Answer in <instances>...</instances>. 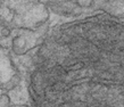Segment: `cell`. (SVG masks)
Wrapping results in <instances>:
<instances>
[{"label": "cell", "instance_id": "cell-1", "mask_svg": "<svg viewBox=\"0 0 124 107\" xmlns=\"http://www.w3.org/2000/svg\"><path fill=\"white\" fill-rule=\"evenodd\" d=\"M0 54V85L6 89H13L19 81L18 75L15 73L14 67L7 54Z\"/></svg>", "mask_w": 124, "mask_h": 107}, {"label": "cell", "instance_id": "cell-2", "mask_svg": "<svg viewBox=\"0 0 124 107\" xmlns=\"http://www.w3.org/2000/svg\"><path fill=\"white\" fill-rule=\"evenodd\" d=\"M49 7L55 13L63 16H76L82 13V8L80 5L73 0H65V1H54L49 4Z\"/></svg>", "mask_w": 124, "mask_h": 107}, {"label": "cell", "instance_id": "cell-3", "mask_svg": "<svg viewBox=\"0 0 124 107\" xmlns=\"http://www.w3.org/2000/svg\"><path fill=\"white\" fill-rule=\"evenodd\" d=\"M102 10L114 17L124 18V0H109Z\"/></svg>", "mask_w": 124, "mask_h": 107}, {"label": "cell", "instance_id": "cell-4", "mask_svg": "<svg viewBox=\"0 0 124 107\" xmlns=\"http://www.w3.org/2000/svg\"><path fill=\"white\" fill-rule=\"evenodd\" d=\"M108 1L109 0H92L91 7L93 9H104V7L107 5Z\"/></svg>", "mask_w": 124, "mask_h": 107}, {"label": "cell", "instance_id": "cell-5", "mask_svg": "<svg viewBox=\"0 0 124 107\" xmlns=\"http://www.w3.org/2000/svg\"><path fill=\"white\" fill-rule=\"evenodd\" d=\"M8 107H26V106H18V105H14V106H8Z\"/></svg>", "mask_w": 124, "mask_h": 107}]
</instances>
